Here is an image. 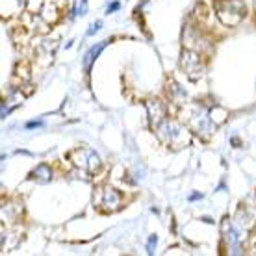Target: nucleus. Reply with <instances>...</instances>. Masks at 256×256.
<instances>
[{"label": "nucleus", "instance_id": "nucleus-1", "mask_svg": "<svg viewBox=\"0 0 256 256\" xmlns=\"http://www.w3.org/2000/svg\"><path fill=\"white\" fill-rule=\"evenodd\" d=\"M214 10L224 26H238L245 17V4L242 0H214Z\"/></svg>", "mask_w": 256, "mask_h": 256}, {"label": "nucleus", "instance_id": "nucleus-2", "mask_svg": "<svg viewBox=\"0 0 256 256\" xmlns=\"http://www.w3.org/2000/svg\"><path fill=\"white\" fill-rule=\"evenodd\" d=\"M69 160L76 167H80V169H84V171H88V173H96V171L100 169V166H102V162H100V158H98V154L88 147H80V148L70 150Z\"/></svg>", "mask_w": 256, "mask_h": 256}, {"label": "nucleus", "instance_id": "nucleus-3", "mask_svg": "<svg viewBox=\"0 0 256 256\" xmlns=\"http://www.w3.org/2000/svg\"><path fill=\"white\" fill-rule=\"evenodd\" d=\"M156 132H158V138H160L166 145H173V147H176V148L182 145L184 130H182V126H180L178 122L166 119L160 126H156Z\"/></svg>", "mask_w": 256, "mask_h": 256}, {"label": "nucleus", "instance_id": "nucleus-4", "mask_svg": "<svg viewBox=\"0 0 256 256\" xmlns=\"http://www.w3.org/2000/svg\"><path fill=\"white\" fill-rule=\"evenodd\" d=\"M180 65H182V69L186 70V74L192 78V80H198V78L204 74V65H202L200 56H198L197 52H192V50L182 52Z\"/></svg>", "mask_w": 256, "mask_h": 256}, {"label": "nucleus", "instance_id": "nucleus-5", "mask_svg": "<svg viewBox=\"0 0 256 256\" xmlns=\"http://www.w3.org/2000/svg\"><path fill=\"white\" fill-rule=\"evenodd\" d=\"M98 206L102 208L104 212H117L121 208V195L117 190L106 186L100 192V197H98Z\"/></svg>", "mask_w": 256, "mask_h": 256}, {"label": "nucleus", "instance_id": "nucleus-6", "mask_svg": "<svg viewBox=\"0 0 256 256\" xmlns=\"http://www.w3.org/2000/svg\"><path fill=\"white\" fill-rule=\"evenodd\" d=\"M147 112H148V119H150V126L156 128L160 126L162 122L166 121V108L160 100H147Z\"/></svg>", "mask_w": 256, "mask_h": 256}, {"label": "nucleus", "instance_id": "nucleus-7", "mask_svg": "<svg viewBox=\"0 0 256 256\" xmlns=\"http://www.w3.org/2000/svg\"><path fill=\"white\" fill-rule=\"evenodd\" d=\"M41 17L46 20V22H56L60 19V10L54 6V0H45V4L41 8Z\"/></svg>", "mask_w": 256, "mask_h": 256}, {"label": "nucleus", "instance_id": "nucleus-8", "mask_svg": "<svg viewBox=\"0 0 256 256\" xmlns=\"http://www.w3.org/2000/svg\"><path fill=\"white\" fill-rule=\"evenodd\" d=\"M106 45H108V41H100V43H96L95 46H91L90 50L86 52V56H84V67H86V70L91 69V64L98 58V54L104 50V46Z\"/></svg>", "mask_w": 256, "mask_h": 256}, {"label": "nucleus", "instance_id": "nucleus-9", "mask_svg": "<svg viewBox=\"0 0 256 256\" xmlns=\"http://www.w3.org/2000/svg\"><path fill=\"white\" fill-rule=\"evenodd\" d=\"M30 176H32V178H36V180H39V182H48V180H50V176H52L50 167L46 166V164H39L32 173H30Z\"/></svg>", "mask_w": 256, "mask_h": 256}, {"label": "nucleus", "instance_id": "nucleus-10", "mask_svg": "<svg viewBox=\"0 0 256 256\" xmlns=\"http://www.w3.org/2000/svg\"><path fill=\"white\" fill-rule=\"evenodd\" d=\"M224 119H226V110H223L221 106H214L210 112V121L214 124H221L224 122Z\"/></svg>", "mask_w": 256, "mask_h": 256}, {"label": "nucleus", "instance_id": "nucleus-11", "mask_svg": "<svg viewBox=\"0 0 256 256\" xmlns=\"http://www.w3.org/2000/svg\"><path fill=\"white\" fill-rule=\"evenodd\" d=\"M156 242H158V238H156V236H150V238H148V244H147V252H148V254H152V252H154Z\"/></svg>", "mask_w": 256, "mask_h": 256}, {"label": "nucleus", "instance_id": "nucleus-12", "mask_svg": "<svg viewBox=\"0 0 256 256\" xmlns=\"http://www.w3.org/2000/svg\"><path fill=\"white\" fill-rule=\"evenodd\" d=\"M100 24H102L100 20H96V22H93V24L90 26V30H88V36H93V34L98 32V28H100Z\"/></svg>", "mask_w": 256, "mask_h": 256}, {"label": "nucleus", "instance_id": "nucleus-13", "mask_svg": "<svg viewBox=\"0 0 256 256\" xmlns=\"http://www.w3.org/2000/svg\"><path fill=\"white\" fill-rule=\"evenodd\" d=\"M119 6H121V4H119V2H112V6H108V13H114V12H117V10H119Z\"/></svg>", "mask_w": 256, "mask_h": 256}, {"label": "nucleus", "instance_id": "nucleus-14", "mask_svg": "<svg viewBox=\"0 0 256 256\" xmlns=\"http://www.w3.org/2000/svg\"><path fill=\"white\" fill-rule=\"evenodd\" d=\"M41 124H43L41 121H32V122H28V124H26V128H38V126H41Z\"/></svg>", "mask_w": 256, "mask_h": 256}, {"label": "nucleus", "instance_id": "nucleus-15", "mask_svg": "<svg viewBox=\"0 0 256 256\" xmlns=\"http://www.w3.org/2000/svg\"><path fill=\"white\" fill-rule=\"evenodd\" d=\"M197 198H202V195H200V193H193V195H190V200H197Z\"/></svg>", "mask_w": 256, "mask_h": 256}]
</instances>
